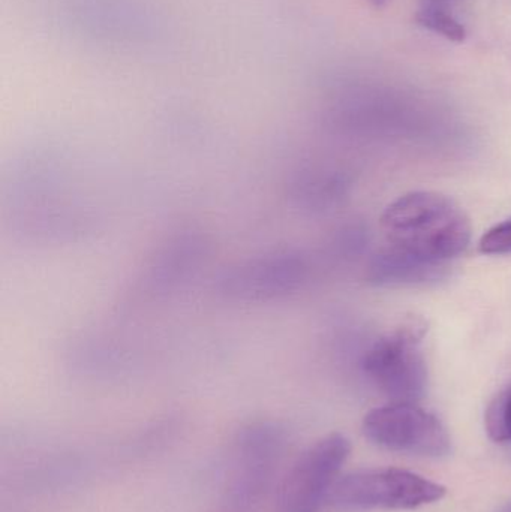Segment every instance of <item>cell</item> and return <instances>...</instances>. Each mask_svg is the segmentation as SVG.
<instances>
[{
    "mask_svg": "<svg viewBox=\"0 0 511 512\" xmlns=\"http://www.w3.org/2000/svg\"><path fill=\"white\" fill-rule=\"evenodd\" d=\"M381 230L390 246L411 254L449 262L471 242V222L456 201L431 191L398 198L381 216Z\"/></svg>",
    "mask_w": 511,
    "mask_h": 512,
    "instance_id": "cell-1",
    "label": "cell"
},
{
    "mask_svg": "<svg viewBox=\"0 0 511 512\" xmlns=\"http://www.w3.org/2000/svg\"><path fill=\"white\" fill-rule=\"evenodd\" d=\"M446 496V487L396 468L360 469L333 484L326 505L333 510H416Z\"/></svg>",
    "mask_w": 511,
    "mask_h": 512,
    "instance_id": "cell-2",
    "label": "cell"
},
{
    "mask_svg": "<svg viewBox=\"0 0 511 512\" xmlns=\"http://www.w3.org/2000/svg\"><path fill=\"white\" fill-rule=\"evenodd\" d=\"M426 331L423 319H407L366 354V375L392 403H417L426 394L428 366L422 351Z\"/></svg>",
    "mask_w": 511,
    "mask_h": 512,
    "instance_id": "cell-3",
    "label": "cell"
},
{
    "mask_svg": "<svg viewBox=\"0 0 511 512\" xmlns=\"http://www.w3.org/2000/svg\"><path fill=\"white\" fill-rule=\"evenodd\" d=\"M351 453L341 433H330L306 448L279 487L276 512H318Z\"/></svg>",
    "mask_w": 511,
    "mask_h": 512,
    "instance_id": "cell-4",
    "label": "cell"
},
{
    "mask_svg": "<svg viewBox=\"0 0 511 512\" xmlns=\"http://www.w3.org/2000/svg\"><path fill=\"white\" fill-rule=\"evenodd\" d=\"M363 433L372 444L396 453L443 457L452 450L444 424L416 403H390L372 409L363 418Z\"/></svg>",
    "mask_w": 511,
    "mask_h": 512,
    "instance_id": "cell-5",
    "label": "cell"
},
{
    "mask_svg": "<svg viewBox=\"0 0 511 512\" xmlns=\"http://www.w3.org/2000/svg\"><path fill=\"white\" fill-rule=\"evenodd\" d=\"M447 262L431 261L390 246L369 262L368 282L375 286H428L449 276Z\"/></svg>",
    "mask_w": 511,
    "mask_h": 512,
    "instance_id": "cell-6",
    "label": "cell"
},
{
    "mask_svg": "<svg viewBox=\"0 0 511 512\" xmlns=\"http://www.w3.org/2000/svg\"><path fill=\"white\" fill-rule=\"evenodd\" d=\"M416 20L429 32L437 33L449 41L464 42L467 38V29L453 12L420 8L416 14Z\"/></svg>",
    "mask_w": 511,
    "mask_h": 512,
    "instance_id": "cell-7",
    "label": "cell"
},
{
    "mask_svg": "<svg viewBox=\"0 0 511 512\" xmlns=\"http://www.w3.org/2000/svg\"><path fill=\"white\" fill-rule=\"evenodd\" d=\"M486 430L495 442H511V385L495 396L486 411Z\"/></svg>",
    "mask_w": 511,
    "mask_h": 512,
    "instance_id": "cell-8",
    "label": "cell"
},
{
    "mask_svg": "<svg viewBox=\"0 0 511 512\" xmlns=\"http://www.w3.org/2000/svg\"><path fill=\"white\" fill-rule=\"evenodd\" d=\"M480 252L486 255L511 254V218L495 225L482 237Z\"/></svg>",
    "mask_w": 511,
    "mask_h": 512,
    "instance_id": "cell-9",
    "label": "cell"
},
{
    "mask_svg": "<svg viewBox=\"0 0 511 512\" xmlns=\"http://www.w3.org/2000/svg\"><path fill=\"white\" fill-rule=\"evenodd\" d=\"M461 2L462 0H420V8L453 12V9Z\"/></svg>",
    "mask_w": 511,
    "mask_h": 512,
    "instance_id": "cell-10",
    "label": "cell"
},
{
    "mask_svg": "<svg viewBox=\"0 0 511 512\" xmlns=\"http://www.w3.org/2000/svg\"><path fill=\"white\" fill-rule=\"evenodd\" d=\"M368 2L375 8H384V6L389 5L390 0H368Z\"/></svg>",
    "mask_w": 511,
    "mask_h": 512,
    "instance_id": "cell-11",
    "label": "cell"
},
{
    "mask_svg": "<svg viewBox=\"0 0 511 512\" xmlns=\"http://www.w3.org/2000/svg\"><path fill=\"white\" fill-rule=\"evenodd\" d=\"M500 512H511V502L509 505H506V507H504Z\"/></svg>",
    "mask_w": 511,
    "mask_h": 512,
    "instance_id": "cell-12",
    "label": "cell"
}]
</instances>
